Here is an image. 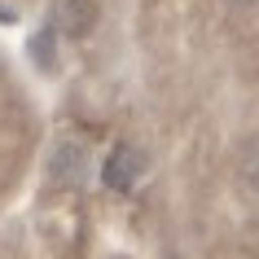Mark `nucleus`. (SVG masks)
Returning a JSON list of instances; mask_svg holds the SVG:
<instances>
[{
    "instance_id": "obj_1",
    "label": "nucleus",
    "mask_w": 259,
    "mask_h": 259,
    "mask_svg": "<svg viewBox=\"0 0 259 259\" xmlns=\"http://www.w3.org/2000/svg\"><path fill=\"white\" fill-rule=\"evenodd\" d=\"M145 167H150L145 150H137V145H114V154L101 167V180H106V189L127 193V189H137V180L145 176Z\"/></svg>"
},
{
    "instance_id": "obj_2",
    "label": "nucleus",
    "mask_w": 259,
    "mask_h": 259,
    "mask_svg": "<svg viewBox=\"0 0 259 259\" xmlns=\"http://www.w3.org/2000/svg\"><path fill=\"white\" fill-rule=\"evenodd\" d=\"M49 176H53V185H66V189L83 185V176H88V150L75 145V141H62L49 154Z\"/></svg>"
},
{
    "instance_id": "obj_3",
    "label": "nucleus",
    "mask_w": 259,
    "mask_h": 259,
    "mask_svg": "<svg viewBox=\"0 0 259 259\" xmlns=\"http://www.w3.org/2000/svg\"><path fill=\"white\" fill-rule=\"evenodd\" d=\"M237 176L259 193V137H250L242 150H237Z\"/></svg>"
},
{
    "instance_id": "obj_4",
    "label": "nucleus",
    "mask_w": 259,
    "mask_h": 259,
    "mask_svg": "<svg viewBox=\"0 0 259 259\" xmlns=\"http://www.w3.org/2000/svg\"><path fill=\"white\" fill-rule=\"evenodd\" d=\"M49 40H53V31H40L35 44H31V53H35V57H53V44H49Z\"/></svg>"
},
{
    "instance_id": "obj_5",
    "label": "nucleus",
    "mask_w": 259,
    "mask_h": 259,
    "mask_svg": "<svg viewBox=\"0 0 259 259\" xmlns=\"http://www.w3.org/2000/svg\"><path fill=\"white\" fill-rule=\"evenodd\" d=\"M14 18H18L14 9H5V5H0V22H14Z\"/></svg>"
},
{
    "instance_id": "obj_6",
    "label": "nucleus",
    "mask_w": 259,
    "mask_h": 259,
    "mask_svg": "<svg viewBox=\"0 0 259 259\" xmlns=\"http://www.w3.org/2000/svg\"><path fill=\"white\" fill-rule=\"evenodd\" d=\"M233 5H259V0H233Z\"/></svg>"
}]
</instances>
